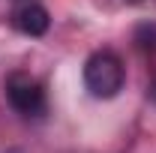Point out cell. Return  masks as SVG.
Instances as JSON below:
<instances>
[{
    "mask_svg": "<svg viewBox=\"0 0 156 153\" xmlns=\"http://www.w3.org/2000/svg\"><path fill=\"white\" fill-rule=\"evenodd\" d=\"M84 87L87 93L96 96V99H114L123 84H126V66L123 60L117 57L114 51L102 48V51H93L90 57L84 60Z\"/></svg>",
    "mask_w": 156,
    "mask_h": 153,
    "instance_id": "1",
    "label": "cell"
},
{
    "mask_svg": "<svg viewBox=\"0 0 156 153\" xmlns=\"http://www.w3.org/2000/svg\"><path fill=\"white\" fill-rule=\"evenodd\" d=\"M6 102L21 117H42L45 108H48L42 84L27 72H12L6 78Z\"/></svg>",
    "mask_w": 156,
    "mask_h": 153,
    "instance_id": "2",
    "label": "cell"
},
{
    "mask_svg": "<svg viewBox=\"0 0 156 153\" xmlns=\"http://www.w3.org/2000/svg\"><path fill=\"white\" fill-rule=\"evenodd\" d=\"M12 24H15V30L24 33V36H45L48 27H51V15H48V9L42 3L24 0L21 6H15V12H12Z\"/></svg>",
    "mask_w": 156,
    "mask_h": 153,
    "instance_id": "3",
    "label": "cell"
},
{
    "mask_svg": "<svg viewBox=\"0 0 156 153\" xmlns=\"http://www.w3.org/2000/svg\"><path fill=\"white\" fill-rule=\"evenodd\" d=\"M153 99H156V87H153Z\"/></svg>",
    "mask_w": 156,
    "mask_h": 153,
    "instance_id": "4",
    "label": "cell"
}]
</instances>
